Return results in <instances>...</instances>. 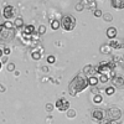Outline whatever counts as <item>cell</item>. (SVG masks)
Listing matches in <instances>:
<instances>
[{"label": "cell", "instance_id": "30", "mask_svg": "<svg viewBox=\"0 0 124 124\" xmlns=\"http://www.w3.org/2000/svg\"><path fill=\"white\" fill-rule=\"evenodd\" d=\"M6 68H8V71H14L15 70V65L14 63H8Z\"/></svg>", "mask_w": 124, "mask_h": 124}, {"label": "cell", "instance_id": "37", "mask_svg": "<svg viewBox=\"0 0 124 124\" xmlns=\"http://www.w3.org/2000/svg\"><path fill=\"white\" fill-rule=\"evenodd\" d=\"M0 70H1V62H0Z\"/></svg>", "mask_w": 124, "mask_h": 124}, {"label": "cell", "instance_id": "35", "mask_svg": "<svg viewBox=\"0 0 124 124\" xmlns=\"http://www.w3.org/2000/svg\"><path fill=\"white\" fill-rule=\"evenodd\" d=\"M3 56H4V51L0 48V57H3Z\"/></svg>", "mask_w": 124, "mask_h": 124}, {"label": "cell", "instance_id": "27", "mask_svg": "<svg viewBox=\"0 0 124 124\" xmlns=\"http://www.w3.org/2000/svg\"><path fill=\"white\" fill-rule=\"evenodd\" d=\"M55 61H56V58H55V56H52V55H51V56H48V57H47V62H48L50 65H52V63H55Z\"/></svg>", "mask_w": 124, "mask_h": 124}, {"label": "cell", "instance_id": "25", "mask_svg": "<svg viewBox=\"0 0 124 124\" xmlns=\"http://www.w3.org/2000/svg\"><path fill=\"white\" fill-rule=\"evenodd\" d=\"M75 116H76V112H75L73 109H68V110H67V117H68V118H73Z\"/></svg>", "mask_w": 124, "mask_h": 124}, {"label": "cell", "instance_id": "1", "mask_svg": "<svg viewBox=\"0 0 124 124\" xmlns=\"http://www.w3.org/2000/svg\"><path fill=\"white\" fill-rule=\"evenodd\" d=\"M88 77L85 73H78L76 75L72 81L70 82L68 85V92H70V96L72 97H76L78 93H81L82 91H85L88 87Z\"/></svg>", "mask_w": 124, "mask_h": 124}, {"label": "cell", "instance_id": "16", "mask_svg": "<svg viewBox=\"0 0 124 124\" xmlns=\"http://www.w3.org/2000/svg\"><path fill=\"white\" fill-rule=\"evenodd\" d=\"M102 101H103V98L99 93L98 94H94V97H93V103H94V104H99V103H102Z\"/></svg>", "mask_w": 124, "mask_h": 124}, {"label": "cell", "instance_id": "7", "mask_svg": "<svg viewBox=\"0 0 124 124\" xmlns=\"http://www.w3.org/2000/svg\"><path fill=\"white\" fill-rule=\"evenodd\" d=\"M15 15H16V10H15L11 5H6V6L4 8V10H3V16L8 20V21H9L10 19H13Z\"/></svg>", "mask_w": 124, "mask_h": 124}, {"label": "cell", "instance_id": "33", "mask_svg": "<svg viewBox=\"0 0 124 124\" xmlns=\"http://www.w3.org/2000/svg\"><path fill=\"white\" fill-rule=\"evenodd\" d=\"M3 51H4V55H5V56H8V55H10V52H11V50H10L9 47H5V48H4Z\"/></svg>", "mask_w": 124, "mask_h": 124}, {"label": "cell", "instance_id": "14", "mask_svg": "<svg viewBox=\"0 0 124 124\" xmlns=\"http://www.w3.org/2000/svg\"><path fill=\"white\" fill-rule=\"evenodd\" d=\"M98 83H99V81H98V78H97L96 76H91V77H88V85H89V86L96 87Z\"/></svg>", "mask_w": 124, "mask_h": 124}, {"label": "cell", "instance_id": "26", "mask_svg": "<svg viewBox=\"0 0 124 124\" xmlns=\"http://www.w3.org/2000/svg\"><path fill=\"white\" fill-rule=\"evenodd\" d=\"M45 32H46V27L44 25H40V27H39V35H44Z\"/></svg>", "mask_w": 124, "mask_h": 124}, {"label": "cell", "instance_id": "21", "mask_svg": "<svg viewBox=\"0 0 124 124\" xmlns=\"http://www.w3.org/2000/svg\"><path fill=\"white\" fill-rule=\"evenodd\" d=\"M101 51H102L103 54H109V51H110L109 45H103V46L101 47Z\"/></svg>", "mask_w": 124, "mask_h": 124}, {"label": "cell", "instance_id": "17", "mask_svg": "<svg viewBox=\"0 0 124 124\" xmlns=\"http://www.w3.org/2000/svg\"><path fill=\"white\" fill-rule=\"evenodd\" d=\"M98 81L101 82V83H107V82L109 81V77H108L107 75H99V78H98Z\"/></svg>", "mask_w": 124, "mask_h": 124}, {"label": "cell", "instance_id": "18", "mask_svg": "<svg viewBox=\"0 0 124 124\" xmlns=\"http://www.w3.org/2000/svg\"><path fill=\"white\" fill-rule=\"evenodd\" d=\"M3 26H4V29H6V30H11V29L14 27V23H11V21H5V23L3 24Z\"/></svg>", "mask_w": 124, "mask_h": 124}, {"label": "cell", "instance_id": "22", "mask_svg": "<svg viewBox=\"0 0 124 124\" xmlns=\"http://www.w3.org/2000/svg\"><path fill=\"white\" fill-rule=\"evenodd\" d=\"M88 8L91 10H96V1L94 0H88Z\"/></svg>", "mask_w": 124, "mask_h": 124}, {"label": "cell", "instance_id": "11", "mask_svg": "<svg viewBox=\"0 0 124 124\" xmlns=\"http://www.w3.org/2000/svg\"><path fill=\"white\" fill-rule=\"evenodd\" d=\"M110 4H112L113 8L117 9V10L124 9V0H110Z\"/></svg>", "mask_w": 124, "mask_h": 124}, {"label": "cell", "instance_id": "2", "mask_svg": "<svg viewBox=\"0 0 124 124\" xmlns=\"http://www.w3.org/2000/svg\"><path fill=\"white\" fill-rule=\"evenodd\" d=\"M114 68H116V65L114 62L112 61H104V62H101V63L96 67V71L98 72L99 75H107L108 77H112L114 76Z\"/></svg>", "mask_w": 124, "mask_h": 124}, {"label": "cell", "instance_id": "15", "mask_svg": "<svg viewBox=\"0 0 124 124\" xmlns=\"http://www.w3.org/2000/svg\"><path fill=\"white\" fill-rule=\"evenodd\" d=\"M14 26L15 27H23L24 26V20L23 19H20V17H17V19H15V21H14Z\"/></svg>", "mask_w": 124, "mask_h": 124}, {"label": "cell", "instance_id": "34", "mask_svg": "<svg viewBox=\"0 0 124 124\" xmlns=\"http://www.w3.org/2000/svg\"><path fill=\"white\" fill-rule=\"evenodd\" d=\"M4 91H5V87H4L1 83H0V92H4Z\"/></svg>", "mask_w": 124, "mask_h": 124}, {"label": "cell", "instance_id": "12", "mask_svg": "<svg viewBox=\"0 0 124 124\" xmlns=\"http://www.w3.org/2000/svg\"><path fill=\"white\" fill-rule=\"evenodd\" d=\"M109 47L110 48H114V50H119L123 47V45L119 42V41H116V40H112L110 42H109Z\"/></svg>", "mask_w": 124, "mask_h": 124}, {"label": "cell", "instance_id": "4", "mask_svg": "<svg viewBox=\"0 0 124 124\" xmlns=\"http://www.w3.org/2000/svg\"><path fill=\"white\" fill-rule=\"evenodd\" d=\"M23 27H24V30H23L21 37H23V40L25 41V42H30L31 39H32L34 32H35V27L32 25H25Z\"/></svg>", "mask_w": 124, "mask_h": 124}, {"label": "cell", "instance_id": "28", "mask_svg": "<svg viewBox=\"0 0 124 124\" xmlns=\"http://www.w3.org/2000/svg\"><path fill=\"white\" fill-rule=\"evenodd\" d=\"M102 16H103V19H104L106 21H112V19H113L112 15H110L109 13H108V14H104V15H102Z\"/></svg>", "mask_w": 124, "mask_h": 124}, {"label": "cell", "instance_id": "19", "mask_svg": "<svg viewBox=\"0 0 124 124\" xmlns=\"http://www.w3.org/2000/svg\"><path fill=\"white\" fill-rule=\"evenodd\" d=\"M114 91H116V88L113 87V86L107 87V88H106V93H107V96H112V94H114Z\"/></svg>", "mask_w": 124, "mask_h": 124}, {"label": "cell", "instance_id": "5", "mask_svg": "<svg viewBox=\"0 0 124 124\" xmlns=\"http://www.w3.org/2000/svg\"><path fill=\"white\" fill-rule=\"evenodd\" d=\"M107 117L109 120H118L120 117H122V110L117 107H110L109 109H107Z\"/></svg>", "mask_w": 124, "mask_h": 124}, {"label": "cell", "instance_id": "32", "mask_svg": "<svg viewBox=\"0 0 124 124\" xmlns=\"http://www.w3.org/2000/svg\"><path fill=\"white\" fill-rule=\"evenodd\" d=\"M45 108H46V110H47V112H51V110L54 109V106L51 104V103H47V104H46V107H45Z\"/></svg>", "mask_w": 124, "mask_h": 124}, {"label": "cell", "instance_id": "31", "mask_svg": "<svg viewBox=\"0 0 124 124\" xmlns=\"http://www.w3.org/2000/svg\"><path fill=\"white\" fill-rule=\"evenodd\" d=\"M102 124H118V122H116V120H109V119H107V120H104Z\"/></svg>", "mask_w": 124, "mask_h": 124}, {"label": "cell", "instance_id": "3", "mask_svg": "<svg viewBox=\"0 0 124 124\" xmlns=\"http://www.w3.org/2000/svg\"><path fill=\"white\" fill-rule=\"evenodd\" d=\"M60 26L65 31H72L76 27V19L72 16V15H63L61 17V21H60Z\"/></svg>", "mask_w": 124, "mask_h": 124}, {"label": "cell", "instance_id": "8", "mask_svg": "<svg viewBox=\"0 0 124 124\" xmlns=\"http://www.w3.org/2000/svg\"><path fill=\"white\" fill-rule=\"evenodd\" d=\"M110 82L114 88H119V87H124V77L119 76V75H114L110 77Z\"/></svg>", "mask_w": 124, "mask_h": 124}, {"label": "cell", "instance_id": "10", "mask_svg": "<svg viewBox=\"0 0 124 124\" xmlns=\"http://www.w3.org/2000/svg\"><path fill=\"white\" fill-rule=\"evenodd\" d=\"M83 73H85L87 77H91V76H96V75H97L96 67H93V66H91V65H87V66L83 68Z\"/></svg>", "mask_w": 124, "mask_h": 124}, {"label": "cell", "instance_id": "23", "mask_svg": "<svg viewBox=\"0 0 124 124\" xmlns=\"http://www.w3.org/2000/svg\"><path fill=\"white\" fill-rule=\"evenodd\" d=\"M31 57H32L34 60H40V58H41V54L37 52V51H34L32 55H31Z\"/></svg>", "mask_w": 124, "mask_h": 124}, {"label": "cell", "instance_id": "29", "mask_svg": "<svg viewBox=\"0 0 124 124\" xmlns=\"http://www.w3.org/2000/svg\"><path fill=\"white\" fill-rule=\"evenodd\" d=\"M93 14H94V16H96V17H101V16L103 15V13L101 11V10H98V9H96L94 11H93Z\"/></svg>", "mask_w": 124, "mask_h": 124}, {"label": "cell", "instance_id": "20", "mask_svg": "<svg viewBox=\"0 0 124 124\" xmlns=\"http://www.w3.org/2000/svg\"><path fill=\"white\" fill-rule=\"evenodd\" d=\"M60 27V21L58 20H54L52 23H51V29L52 30H57Z\"/></svg>", "mask_w": 124, "mask_h": 124}, {"label": "cell", "instance_id": "6", "mask_svg": "<svg viewBox=\"0 0 124 124\" xmlns=\"http://www.w3.org/2000/svg\"><path fill=\"white\" fill-rule=\"evenodd\" d=\"M55 107L60 112H67L70 109V102L66 98H58L55 103Z\"/></svg>", "mask_w": 124, "mask_h": 124}, {"label": "cell", "instance_id": "13", "mask_svg": "<svg viewBox=\"0 0 124 124\" xmlns=\"http://www.w3.org/2000/svg\"><path fill=\"white\" fill-rule=\"evenodd\" d=\"M107 36L109 39H114L117 36V29L116 27H108L107 30Z\"/></svg>", "mask_w": 124, "mask_h": 124}, {"label": "cell", "instance_id": "36", "mask_svg": "<svg viewBox=\"0 0 124 124\" xmlns=\"http://www.w3.org/2000/svg\"><path fill=\"white\" fill-rule=\"evenodd\" d=\"M3 31H4V26H3V25H0V34H1Z\"/></svg>", "mask_w": 124, "mask_h": 124}, {"label": "cell", "instance_id": "24", "mask_svg": "<svg viewBox=\"0 0 124 124\" xmlns=\"http://www.w3.org/2000/svg\"><path fill=\"white\" fill-rule=\"evenodd\" d=\"M75 9L77 10V11H82V10L85 9V5H83V3H82V1H81V3H78V4L76 5V8H75Z\"/></svg>", "mask_w": 124, "mask_h": 124}, {"label": "cell", "instance_id": "9", "mask_svg": "<svg viewBox=\"0 0 124 124\" xmlns=\"http://www.w3.org/2000/svg\"><path fill=\"white\" fill-rule=\"evenodd\" d=\"M104 117H106V112L102 110V109H94L92 112V118L96 122H102L104 119Z\"/></svg>", "mask_w": 124, "mask_h": 124}]
</instances>
